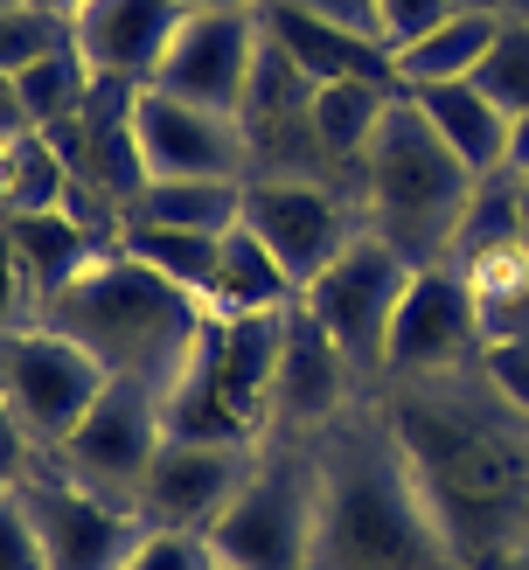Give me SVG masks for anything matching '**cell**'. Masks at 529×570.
Returning a JSON list of instances; mask_svg holds the SVG:
<instances>
[{"mask_svg": "<svg viewBox=\"0 0 529 570\" xmlns=\"http://www.w3.org/2000/svg\"><path fill=\"white\" fill-rule=\"evenodd\" d=\"M383 424L467 570H501L529 550V417L501 404L481 368L398 383Z\"/></svg>", "mask_w": 529, "mask_h": 570, "instance_id": "6da1fadb", "label": "cell"}, {"mask_svg": "<svg viewBox=\"0 0 529 570\" xmlns=\"http://www.w3.org/2000/svg\"><path fill=\"white\" fill-rule=\"evenodd\" d=\"M314 570H467L383 417L314 432Z\"/></svg>", "mask_w": 529, "mask_h": 570, "instance_id": "7a4b0ae2", "label": "cell"}, {"mask_svg": "<svg viewBox=\"0 0 529 570\" xmlns=\"http://www.w3.org/2000/svg\"><path fill=\"white\" fill-rule=\"evenodd\" d=\"M203 321L209 313H203V299H195L188 285L160 278L154 265H139L119 244H105L63 293L42 299V327L70 334L84 355H98L105 376L147 383V390L175 383V368L188 362Z\"/></svg>", "mask_w": 529, "mask_h": 570, "instance_id": "3957f363", "label": "cell"}, {"mask_svg": "<svg viewBox=\"0 0 529 570\" xmlns=\"http://www.w3.org/2000/svg\"><path fill=\"white\" fill-rule=\"evenodd\" d=\"M355 175H362V230H376L418 272L453 265V237H460V216L473 203V188H481V175L432 132V119L411 105V91L383 111Z\"/></svg>", "mask_w": 529, "mask_h": 570, "instance_id": "277c9868", "label": "cell"}, {"mask_svg": "<svg viewBox=\"0 0 529 570\" xmlns=\"http://www.w3.org/2000/svg\"><path fill=\"white\" fill-rule=\"evenodd\" d=\"M293 313V306H286ZM286 313H237V321H203L188 362L160 390L167 439H203V445H244L258 452L272 424V376L286 348Z\"/></svg>", "mask_w": 529, "mask_h": 570, "instance_id": "5b68a950", "label": "cell"}, {"mask_svg": "<svg viewBox=\"0 0 529 570\" xmlns=\"http://www.w3.org/2000/svg\"><path fill=\"white\" fill-rule=\"evenodd\" d=\"M223 570H314V460H251L244 488L209 529Z\"/></svg>", "mask_w": 529, "mask_h": 570, "instance_id": "8992f818", "label": "cell"}, {"mask_svg": "<svg viewBox=\"0 0 529 570\" xmlns=\"http://www.w3.org/2000/svg\"><path fill=\"white\" fill-rule=\"evenodd\" d=\"M418 265H404L376 230H355L321 278L300 285V306L327 327V341L355 362V376H383V341Z\"/></svg>", "mask_w": 529, "mask_h": 570, "instance_id": "52a82bcc", "label": "cell"}, {"mask_svg": "<svg viewBox=\"0 0 529 570\" xmlns=\"http://www.w3.org/2000/svg\"><path fill=\"white\" fill-rule=\"evenodd\" d=\"M111 376L98 368V355H84L70 334L56 327H8L0 334V396H8V411L28 439H36V452H56L77 417L98 404V390Z\"/></svg>", "mask_w": 529, "mask_h": 570, "instance_id": "ba28073f", "label": "cell"}, {"mask_svg": "<svg viewBox=\"0 0 529 570\" xmlns=\"http://www.w3.org/2000/svg\"><path fill=\"white\" fill-rule=\"evenodd\" d=\"M481 355V306L460 265H425L411 272L398 321L383 341V376L390 383H432V376H460Z\"/></svg>", "mask_w": 529, "mask_h": 570, "instance_id": "9c48e42d", "label": "cell"}, {"mask_svg": "<svg viewBox=\"0 0 529 570\" xmlns=\"http://www.w3.org/2000/svg\"><path fill=\"white\" fill-rule=\"evenodd\" d=\"M160 445H167L160 390L111 376L98 390V404L77 417V432L56 445L49 460L63 466L70 480H84V488H98V494H111V501L133 508V494H139V480H147V466H154Z\"/></svg>", "mask_w": 529, "mask_h": 570, "instance_id": "30bf717a", "label": "cell"}, {"mask_svg": "<svg viewBox=\"0 0 529 570\" xmlns=\"http://www.w3.org/2000/svg\"><path fill=\"white\" fill-rule=\"evenodd\" d=\"M14 494L28 501V515H36L49 570H119L126 550L139 543V529H147V522H139V508H126V501H111L98 488H84V480H70L49 452L36 460V473H28Z\"/></svg>", "mask_w": 529, "mask_h": 570, "instance_id": "8fae6325", "label": "cell"}, {"mask_svg": "<svg viewBox=\"0 0 529 570\" xmlns=\"http://www.w3.org/2000/svg\"><path fill=\"white\" fill-rule=\"evenodd\" d=\"M133 139L147 160V181H251L244 126L160 91V83L133 91Z\"/></svg>", "mask_w": 529, "mask_h": 570, "instance_id": "7c38bea8", "label": "cell"}, {"mask_svg": "<svg viewBox=\"0 0 529 570\" xmlns=\"http://www.w3.org/2000/svg\"><path fill=\"white\" fill-rule=\"evenodd\" d=\"M244 230L293 272V285H306L342 258V244L362 230V209H349L342 195L321 188V181L251 175L244 181Z\"/></svg>", "mask_w": 529, "mask_h": 570, "instance_id": "4fadbf2b", "label": "cell"}, {"mask_svg": "<svg viewBox=\"0 0 529 570\" xmlns=\"http://www.w3.org/2000/svg\"><path fill=\"white\" fill-rule=\"evenodd\" d=\"M258 49H265V21L258 8H216V14H182L175 42H167L154 83L175 91L203 111H223L237 119L244 91H251V70H258Z\"/></svg>", "mask_w": 529, "mask_h": 570, "instance_id": "5bb4252c", "label": "cell"}, {"mask_svg": "<svg viewBox=\"0 0 529 570\" xmlns=\"http://www.w3.org/2000/svg\"><path fill=\"white\" fill-rule=\"evenodd\" d=\"M258 452L244 445H203V439H167L154 452L147 480H139V522L147 529H182V535H209L216 515L231 508V494L244 488V473Z\"/></svg>", "mask_w": 529, "mask_h": 570, "instance_id": "9a60e30c", "label": "cell"}, {"mask_svg": "<svg viewBox=\"0 0 529 570\" xmlns=\"http://www.w3.org/2000/svg\"><path fill=\"white\" fill-rule=\"evenodd\" d=\"M355 362L327 341V327L293 299L286 313V348H278V376H272V424L278 432H293V439H314L327 432L334 417H349L355 404Z\"/></svg>", "mask_w": 529, "mask_h": 570, "instance_id": "2e32d148", "label": "cell"}, {"mask_svg": "<svg viewBox=\"0 0 529 570\" xmlns=\"http://www.w3.org/2000/svg\"><path fill=\"white\" fill-rule=\"evenodd\" d=\"M175 28H182L175 0H91V8L70 21V42H77L84 63H91L98 83L139 91V83H154Z\"/></svg>", "mask_w": 529, "mask_h": 570, "instance_id": "e0dca14e", "label": "cell"}, {"mask_svg": "<svg viewBox=\"0 0 529 570\" xmlns=\"http://www.w3.org/2000/svg\"><path fill=\"white\" fill-rule=\"evenodd\" d=\"M258 21H265V36H272V42L300 63V77H314V83H342V77L398 83L390 42H383V36H370V28L321 21V14H306V8H286V0H258Z\"/></svg>", "mask_w": 529, "mask_h": 570, "instance_id": "ac0fdd59", "label": "cell"}, {"mask_svg": "<svg viewBox=\"0 0 529 570\" xmlns=\"http://www.w3.org/2000/svg\"><path fill=\"white\" fill-rule=\"evenodd\" d=\"M411 105L425 111L432 132H439L481 181H488V175H509V126H516V119H509V111H501L473 77H460V83H425V91H411Z\"/></svg>", "mask_w": 529, "mask_h": 570, "instance_id": "d6986e66", "label": "cell"}, {"mask_svg": "<svg viewBox=\"0 0 529 570\" xmlns=\"http://www.w3.org/2000/svg\"><path fill=\"white\" fill-rule=\"evenodd\" d=\"M195 299H203V313H216V321H237V313H286L300 299V285L237 223V230H223L216 265H209V278H203V293H195Z\"/></svg>", "mask_w": 529, "mask_h": 570, "instance_id": "ffe728a7", "label": "cell"}, {"mask_svg": "<svg viewBox=\"0 0 529 570\" xmlns=\"http://www.w3.org/2000/svg\"><path fill=\"white\" fill-rule=\"evenodd\" d=\"M0 230H8V244H14V258H21V272H28V285H36V299H49V293H63V285L98 258V230L84 223L77 209H36V216H0ZM42 321V313H36Z\"/></svg>", "mask_w": 529, "mask_h": 570, "instance_id": "44dd1931", "label": "cell"}, {"mask_svg": "<svg viewBox=\"0 0 529 570\" xmlns=\"http://www.w3.org/2000/svg\"><path fill=\"white\" fill-rule=\"evenodd\" d=\"M501 14H481V8H453L445 21H432L425 36H411L390 49V63H398V83L404 91H425V83H460L481 70V56L494 42Z\"/></svg>", "mask_w": 529, "mask_h": 570, "instance_id": "7402d4cb", "label": "cell"}, {"mask_svg": "<svg viewBox=\"0 0 529 570\" xmlns=\"http://www.w3.org/2000/svg\"><path fill=\"white\" fill-rule=\"evenodd\" d=\"M404 98V83H376V77H342V83H314V139L327 160H362L383 126V111Z\"/></svg>", "mask_w": 529, "mask_h": 570, "instance_id": "603a6c76", "label": "cell"}, {"mask_svg": "<svg viewBox=\"0 0 529 570\" xmlns=\"http://www.w3.org/2000/svg\"><path fill=\"white\" fill-rule=\"evenodd\" d=\"M77 167L56 154V139L21 132L0 139V216H36V209H70Z\"/></svg>", "mask_w": 529, "mask_h": 570, "instance_id": "cb8c5ba5", "label": "cell"}, {"mask_svg": "<svg viewBox=\"0 0 529 570\" xmlns=\"http://www.w3.org/2000/svg\"><path fill=\"white\" fill-rule=\"evenodd\" d=\"M14 91H21V111H28L36 132H63V126H77L84 111H91L98 77L77 56V42H56L49 56H36V63L14 77Z\"/></svg>", "mask_w": 529, "mask_h": 570, "instance_id": "d4e9b609", "label": "cell"}, {"mask_svg": "<svg viewBox=\"0 0 529 570\" xmlns=\"http://www.w3.org/2000/svg\"><path fill=\"white\" fill-rule=\"evenodd\" d=\"M126 216L160 223V230L223 237V230H237V223H244V181H154Z\"/></svg>", "mask_w": 529, "mask_h": 570, "instance_id": "484cf974", "label": "cell"}, {"mask_svg": "<svg viewBox=\"0 0 529 570\" xmlns=\"http://www.w3.org/2000/svg\"><path fill=\"white\" fill-rule=\"evenodd\" d=\"M481 306V341H529V250H494L481 265H460Z\"/></svg>", "mask_w": 529, "mask_h": 570, "instance_id": "4316f807", "label": "cell"}, {"mask_svg": "<svg viewBox=\"0 0 529 570\" xmlns=\"http://www.w3.org/2000/svg\"><path fill=\"white\" fill-rule=\"evenodd\" d=\"M111 244H119V250H133L139 265H154L160 278L188 285V293H203V278H209V265H216V244H223V237L160 230V223H139V216H126V223H119V237H111Z\"/></svg>", "mask_w": 529, "mask_h": 570, "instance_id": "83f0119b", "label": "cell"}, {"mask_svg": "<svg viewBox=\"0 0 529 570\" xmlns=\"http://www.w3.org/2000/svg\"><path fill=\"white\" fill-rule=\"evenodd\" d=\"M473 83L509 111H529V21H509L501 14V28H494V42H488V56H481V70H473Z\"/></svg>", "mask_w": 529, "mask_h": 570, "instance_id": "f1b7e54d", "label": "cell"}, {"mask_svg": "<svg viewBox=\"0 0 529 570\" xmlns=\"http://www.w3.org/2000/svg\"><path fill=\"white\" fill-rule=\"evenodd\" d=\"M56 42H70V21H56L42 8H0V77H21L36 56H49Z\"/></svg>", "mask_w": 529, "mask_h": 570, "instance_id": "f546056e", "label": "cell"}, {"mask_svg": "<svg viewBox=\"0 0 529 570\" xmlns=\"http://www.w3.org/2000/svg\"><path fill=\"white\" fill-rule=\"evenodd\" d=\"M119 570H223L209 535H182V529H139V543L126 550Z\"/></svg>", "mask_w": 529, "mask_h": 570, "instance_id": "4dcf8cb0", "label": "cell"}, {"mask_svg": "<svg viewBox=\"0 0 529 570\" xmlns=\"http://www.w3.org/2000/svg\"><path fill=\"white\" fill-rule=\"evenodd\" d=\"M473 368H481V383H488L516 417H529V341H481Z\"/></svg>", "mask_w": 529, "mask_h": 570, "instance_id": "1f68e13d", "label": "cell"}, {"mask_svg": "<svg viewBox=\"0 0 529 570\" xmlns=\"http://www.w3.org/2000/svg\"><path fill=\"white\" fill-rule=\"evenodd\" d=\"M0 570H49L36 515H28L21 494H0Z\"/></svg>", "mask_w": 529, "mask_h": 570, "instance_id": "d6a6232c", "label": "cell"}, {"mask_svg": "<svg viewBox=\"0 0 529 570\" xmlns=\"http://www.w3.org/2000/svg\"><path fill=\"white\" fill-rule=\"evenodd\" d=\"M36 313H42V299H36V285H28L8 230H0V334H8V327H36Z\"/></svg>", "mask_w": 529, "mask_h": 570, "instance_id": "836d02e7", "label": "cell"}, {"mask_svg": "<svg viewBox=\"0 0 529 570\" xmlns=\"http://www.w3.org/2000/svg\"><path fill=\"white\" fill-rule=\"evenodd\" d=\"M376 8V36L398 49V42H411V36H425L432 21H445L453 14V0H370Z\"/></svg>", "mask_w": 529, "mask_h": 570, "instance_id": "e575fe53", "label": "cell"}, {"mask_svg": "<svg viewBox=\"0 0 529 570\" xmlns=\"http://www.w3.org/2000/svg\"><path fill=\"white\" fill-rule=\"evenodd\" d=\"M36 460H42V452H36V439H28L21 424H14V411H8V396H0V494H14L21 480L36 473Z\"/></svg>", "mask_w": 529, "mask_h": 570, "instance_id": "d590c367", "label": "cell"}, {"mask_svg": "<svg viewBox=\"0 0 529 570\" xmlns=\"http://www.w3.org/2000/svg\"><path fill=\"white\" fill-rule=\"evenodd\" d=\"M286 8H306V14H321V21L370 28V36H376V8H370V0H286Z\"/></svg>", "mask_w": 529, "mask_h": 570, "instance_id": "8d00e7d4", "label": "cell"}, {"mask_svg": "<svg viewBox=\"0 0 529 570\" xmlns=\"http://www.w3.org/2000/svg\"><path fill=\"white\" fill-rule=\"evenodd\" d=\"M21 132H36V126H28V111H21L14 77H0V139H21Z\"/></svg>", "mask_w": 529, "mask_h": 570, "instance_id": "74e56055", "label": "cell"}, {"mask_svg": "<svg viewBox=\"0 0 529 570\" xmlns=\"http://www.w3.org/2000/svg\"><path fill=\"white\" fill-rule=\"evenodd\" d=\"M509 175L529 181V111H516V126H509Z\"/></svg>", "mask_w": 529, "mask_h": 570, "instance_id": "f35d334b", "label": "cell"}, {"mask_svg": "<svg viewBox=\"0 0 529 570\" xmlns=\"http://www.w3.org/2000/svg\"><path fill=\"white\" fill-rule=\"evenodd\" d=\"M28 8H42V14H56V21H77L91 0H28Z\"/></svg>", "mask_w": 529, "mask_h": 570, "instance_id": "ab89813d", "label": "cell"}, {"mask_svg": "<svg viewBox=\"0 0 529 570\" xmlns=\"http://www.w3.org/2000/svg\"><path fill=\"white\" fill-rule=\"evenodd\" d=\"M182 14H216V8H251V0H175Z\"/></svg>", "mask_w": 529, "mask_h": 570, "instance_id": "60d3db41", "label": "cell"}, {"mask_svg": "<svg viewBox=\"0 0 529 570\" xmlns=\"http://www.w3.org/2000/svg\"><path fill=\"white\" fill-rule=\"evenodd\" d=\"M516 230H522V250H529V181H516Z\"/></svg>", "mask_w": 529, "mask_h": 570, "instance_id": "b9f144b4", "label": "cell"}, {"mask_svg": "<svg viewBox=\"0 0 529 570\" xmlns=\"http://www.w3.org/2000/svg\"><path fill=\"white\" fill-rule=\"evenodd\" d=\"M501 14H509V21H529V0H501Z\"/></svg>", "mask_w": 529, "mask_h": 570, "instance_id": "7bdbcfd3", "label": "cell"}, {"mask_svg": "<svg viewBox=\"0 0 529 570\" xmlns=\"http://www.w3.org/2000/svg\"><path fill=\"white\" fill-rule=\"evenodd\" d=\"M453 8H481V14H501V0H453Z\"/></svg>", "mask_w": 529, "mask_h": 570, "instance_id": "ee69618b", "label": "cell"}, {"mask_svg": "<svg viewBox=\"0 0 529 570\" xmlns=\"http://www.w3.org/2000/svg\"><path fill=\"white\" fill-rule=\"evenodd\" d=\"M501 570H529V550H516V557H509V563H501Z\"/></svg>", "mask_w": 529, "mask_h": 570, "instance_id": "f6af8a7d", "label": "cell"}, {"mask_svg": "<svg viewBox=\"0 0 529 570\" xmlns=\"http://www.w3.org/2000/svg\"><path fill=\"white\" fill-rule=\"evenodd\" d=\"M0 8H21V0H0Z\"/></svg>", "mask_w": 529, "mask_h": 570, "instance_id": "bcb514c9", "label": "cell"}, {"mask_svg": "<svg viewBox=\"0 0 529 570\" xmlns=\"http://www.w3.org/2000/svg\"><path fill=\"white\" fill-rule=\"evenodd\" d=\"M251 8H258V0H251Z\"/></svg>", "mask_w": 529, "mask_h": 570, "instance_id": "7dc6e473", "label": "cell"}]
</instances>
